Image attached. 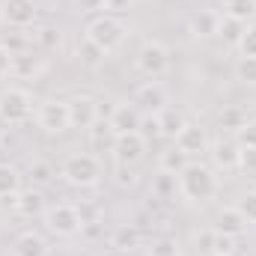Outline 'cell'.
Wrapping results in <instances>:
<instances>
[{
	"label": "cell",
	"instance_id": "obj_1",
	"mask_svg": "<svg viewBox=\"0 0 256 256\" xmlns=\"http://www.w3.org/2000/svg\"><path fill=\"white\" fill-rule=\"evenodd\" d=\"M176 185H179V194L191 202H206L218 194V176L208 164L202 161H188V167L176 176Z\"/></svg>",
	"mask_w": 256,
	"mask_h": 256
},
{
	"label": "cell",
	"instance_id": "obj_2",
	"mask_svg": "<svg viewBox=\"0 0 256 256\" xmlns=\"http://www.w3.org/2000/svg\"><path fill=\"white\" fill-rule=\"evenodd\" d=\"M60 176L72 188H96L102 182V176H104L102 158L92 155V152H74V155H68L63 161Z\"/></svg>",
	"mask_w": 256,
	"mask_h": 256
},
{
	"label": "cell",
	"instance_id": "obj_3",
	"mask_svg": "<svg viewBox=\"0 0 256 256\" xmlns=\"http://www.w3.org/2000/svg\"><path fill=\"white\" fill-rule=\"evenodd\" d=\"M128 36V27L116 18V15H96L90 24H86V30H84V39H90L92 45H98L104 54H114L122 42H126Z\"/></svg>",
	"mask_w": 256,
	"mask_h": 256
},
{
	"label": "cell",
	"instance_id": "obj_4",
	"mask_svg": "<svg viewBox=\"0 0 256 256\" xmlns=\"http://www.w3.org/2000/svg\"><path fill=\"white\" fill-rule=\"evenodd\" d=\"M42 220H45V230L54 232L57 238H74V236L84 230V214H80V208L72 206V202L48 206L45 214H42Z\"/></svg>",
	"mask_w": 256,
	"mask_h": 256
},
{
	"label": "cell",
	"instance_id": "obj_5",
	"mask_svg": "<svg viewBox=\"0 0 256 256\" xmlns=\"http://www.w3.org/2000/svg\"><path fill=\"white\" fill-rule=\"evenodd\" d=\"M33 116V96L21 86H6L0 92V122L3 126H24Z\"/></svg>",
	"mask_w": 256,
	"mask_h": 256
},
{
	"label": "cell",
	"instance_id": "obj_6",
	"mask_svg": "<svg viewBox=\"0 0 256 256\" xmlns=\"http://www.w3.org/2000/svg\"><path fill=\"white\" fill-rule=\"evenodd\" d=\"M134 66H137V72L146 74L149 80H158L161 74L170 72V51H167V45L158 42V39H146V42L137 48Z\"/></svg>",
	"mask_w": 256,
	"mask_h": 256
},
{
	"label": "cell",
	"instance_id": "obj_7",
	"mask_svg": "<svg viewBox=\"0 0 256 256\" xmlns=\"http://www.w3.org/2000/svg\"><path fill=\"white\" fill-rule=\"evenodd\" d=\"M36 122L45 134H63L72 128L68 122V102L63 98H45L39 108H36Z\"/></svg>",
	"mask_w": 256,
	"mask_h": 256
},
{
	"label": "cell",
	"instance_id": "obj_8",
	"mask_svg": "<svg viewBox=\"0 0 256 256\" xmlns=\"http://www.w3.org/2000/svg\"><path fill=\"white\" fill-rule=\"evenodd\" d=\"M173 146L179 149V152H185L191 161H200L206 152H208V146H212V140H208V131L202 126H194V122H185V128L173 137Z\"/></svg>",
	"mask_w": 256,
	"mask_h": 256
},
{
	"label": "cell",
	"instance_id": "obj_9",
	"mask_svg": "<svg viewBox=\"0 0 256 256\" xmlns=\"http://www.w3.org/2000/svg\"><path fill=\"white\" fill-rule=\"evenodd\" d=\"M36 15H39L36 0H0V21L6 27L24 30L36 21Z\"/></svg>",
	"mask_w": 256,
	"mask_h": 256
},
{
	"label": "cell",
	"instance_id": "obj_10",
	"mask_svg": "<svg viewBox=\"0 0 256 256\" xmlns=\"http://www.w3.org/2000/svg\"><path fill=\"white\" fill-rule=\"evenodd\" d=\"M146 155V137L140 131H128V134H120L116 137V146H114V164H126V167H134L140 164Z\"/></svg>",
	"mask_w": 256,
	"mask_h": 256
},
{
	"label": "cell",
	"instance_id": "obj_11",
	"mask_svg": "<svg viewBox=\"0 0 256 256\" xmlns=\"http://www.w3.org/2000/svg\"><path fill=\"white\" fill-rule=\"evenodd\" d=\"M86 137H90V152L92 155H114V146H116V128L110 126V120H104V116H98L92 126L86 128Z\"/></svg>",
	"mask_w": 256,
	"mask_h": 256
},
{
	"label": "cell",
	"instance_id": "obj_12",
	"mask_svg": "<svg viewBox=\"0 0 256 256\" xmlns=\"http://www.w3.org/2000/svg\"><path fill=\"white\" fill-rule=\"evenodd\" d=\"M98 116H102V110H98V102L92 96H78V98L68 102V122H72V128H84L86 131Z\"/></svg>",
	"mask_w": 256,
	"mask_h": 256
},
{
	"label": "cell",
	"instance_id": "obj_13",
	"mask_svg": "<svg viewBox=\"0 0 256 256\" xmlns=\"http://www.w3.org/2000/svg\"><path fill=\"white\" fill-rule=\"evenodd\" d=\"M238 143L236 140H230V137H220V140H214L212 146H208V155H212V164L218 167V170H238Z\"/></svg>",
	"mask_w": 256,
	"mask_h": 256
},
{
	"label": "cell",
	"instance_id": "obj_14",
	"mask_svg": "<svg viewBox=\"0 0 256 256\" xmlns=\"http://www.w3.org/2000/svg\"><path fill=\"white\" fill-rule=\"evenodd\" d=\"M134 104L143 108V110H149V114H158V110L167 108V92H164V86L158 80H146L143 86H137Z\"/></svg>",
	"mask_w": 256,
	"mask_h": 256
},
{
	"label": "cell",
	"instance_id": "obj_15",
	"mask_svg": "<svg viewBox=\"0 0 256 256\" xmlns=\"http://www.w3.org/2000/svg\"><path fill=\"white\" fill-rule=\"evenodd\" d=\"M110 126L116 128V134H128V131H140V122H143V114L134 102H122L110 110Z\"/></svg>",
	"mask_w": 256,
	"mask_h": 256
},
{
	"label": "cell",
	"instance_id": "obj_16",
	"mask_svg": "<svg viewBox=\"0 0 256 256\" xmlns=\"http://www.w3.org/2000/svg\"><path fill=\"white\" fill-rule=\"evenodd\" d=\"M12 256H48V242L36 230H24L12 242Z\"/></svg>",
	"mask_w": 256,
	"mask_h": 256
},
{
	"label": "cell",
	"instance_id": "obj_17",
	"mask_svg": "<svg viewBox=\"0 0 256 256\" xmlns=\"http://www.w3.org/2000/svg\"><path fill=\"white\" fill-rule=\"evenodd\" d=\"M244 230H248V220L242 218V212H238L236 206H226V208H220V212L214 214V232H224V236L238 238Z\"/></svg>",
	"mask_w": 256,
	"mask_h": 256
},
{
	"label": "cell",
	"instance_id": "obj_18",
	"mask_svg": "<svg viewBox=\"0 0 256 256\" xmlns=\"http://www.w3.org/2000/svg\"><path fill=\"white\" fill-rule=\"evenodd\" d=\"M12 208L21 214V218H36V214H45V196L42 191H36V188H30V191H18L15 194V200H12Z\"/></svg>",
	"mask_w": 256,
	"mask_h": 256
},
{
	"label": "cell",
	"instance_id": "obj_19",
	"mask_svg": "<svg viewBox=\"0 0 256 256\" xmlns=\"http://www.w3.org/2000/svg\"><path fill=\"white\" fill-rule=\"evenodd\" d=\"M224 18L242 21V24H254L256 21V0H220Z\"/></svg>",
	"mask_w": 256,
	"mask_h": 256
},
{
	"label": "cell",
	"instance_id": "obj_20",
	"mask_svg": "<svg viewBox=\"0 0 256 256\" xmlns=\"http://www.w3.org/2000/svg\"><path fill=\"white\" fill-rule=\"evenodd\" d=\"M155 116H158V131H161V137H170V140H173V137L185 128V122H188L185 114L176 110V108H164V110H158Z\"/></svg>",
	"mask_w": 256,
	"mask_h": 256
},
{
	"label": "cell",
	"instance_id": "obj_21",
	"mask_svg": "<svg viewBox=\"0 0 256 256\" xmlns=\"http://www.w3.org/2000/svg\"><path fill=\"white\" fill-rule=\"evenodd\" d=\"M218 24H220V15L212 12V9H202L191 18V33L196 39H208V36H218Z\"/></svg>",
	"mask_w": 256,
	"mask_h": 256
},
{
	"label": "cell",
	"instance_id": "obj_22",
	"mask_svg": "<svg viewBox=\"0 0 256 256\" xmlns=\"http://www.w3.org/2000/svg\"><path fill=\"white\" fill-rule=\"evenodd\" d=\"M188 155L185 152H179L176 146H170V149H164L161 155H158V170L161 173H170V176H179L185 167H188Z\"/></svg>",
	"mask_w": 256,
	"mask_h": 256
},
{
	"label": "cell",
	"instance_id": "obj_23",
	"mask_svg": "<svg viewBox=\"0 0 256 256\" xmlns=\"http://www.w3.org/2000/svg\"><path fill=\"white\" fill-rule=\"evenodd\" d=\"M248 122V114L238 108V104H224L220 110H218V126L224 128V131H238V128Z\"/></svg>",
	"mask_w": 256,
	"mask_h": 256
},
{
	"label": "cell",
	"instance_id": "obj_24",
	"mask_svg": "<svg viewBox=\"0 0 256 256\" xmlns=\"http://www.w3.org/2000/svg\"><path fill=\"white\" fill-rule=\"evenodd\" d=\"M42 72V60L30 57V54H12V72L15 78H36Z\"/></svg>",
	"mask_w": 256,
	"mask_h": 256
},
{
	"label": "cell",
	"instance_id": "obj_25",
	"mask_svg": "<svg viewBox=\"0 0 256 256\" xmlns=\"http://www.w3.org/2000/svg\"><path fill=\"white\" fill-rule=\"evenodd\" d=\"M18 191H21V173H18V167L0 164V200L15 196Z\"/></svg>",
	"mask_w": 256,
	"mask_h": 256
},
{
	"label": "cell",
	"instance_id": "obj_26",
	"mask_svg": "<svg viewBox=\"0 0 256 256\" xmlns=\"http://www.w3.org/2000/svg\"><path fill=\"white\" fill-rule=\"evenodd\" d=\"M244 27H248V24H242V21H232V18H224V15H220L218 36H220L226 45H232V48H236V45L242 42V36H244Z\"/></svg>",
	"mask_w": 256,
	"mask_h": 256
},
{
	"label": "cell",
	"instance_id": "obj_27",
	"mask_svg": "<svg viewBox=\"0 0 256 256\" xmlns=\"http://www.w3.org/2000/svg\"><path fill=\"white\" fill-rule=\"evenodd\" d=\"M78 57H80V63H84V66L96 68V66L104 63V57H108V54H104L98 45H92L90 39H80V45H78Z\"/></svg>",
	"mask_w": 256,
	"mask_h": 256
},
{
	"label": "cell",
	"instance_id": "obj_28",
	"mask_svg": "<svg viewBox=\"0 0 256 256\" xmlns=\"http://www.w3.org/2000/svg\"><path fill=\"white\" fill-rule=\"evenodd\" d=\"M146 256H182V244L170 236L164 238H155L149 248H146Z\"/></svg>",
	"mask_w": 256,
	"mask_h": 256
},
{
	"label": "cell",
	"instance_id": "obj_29",
	"mask_svg": "<svg viewBox=\"0 0 256 256\" xmlns=\"http://www.w3.org/2000/svg\"><path fill=\"white\" fill-rule=\"evenodd\" d=\"M137 242H140V232H137L134 226H120V230L114 232V248H116V250H134Z\"/></svg>",
	"mask_w": 256,
	"mask_h": 256
},
{
	"label": "cell",
	"instance_id": "obj_30",
	"mask_svg": "<svg viewBox=\"0 0 256 256\" xmlns=\"http://www.w3.org/2000/svg\"><path fill=\"white\" fill-rule=\"evenodd\" d=\"M236 78L244 86H256V57H238L236 63Z\"/></svg>",
	"mask_w": 256,
	"mask_h": 256
},
{
	"label": "cell",
	"instance_id": "obj_31",
	"mask_svg": "<svg viewBox=\"0 0 256 256\" xmlns=\"http://www.w3.org/2000/svg\"><path fill=\"white\" fill-rule=\"evenodd\" d=\"M36 45H42L45 51H54V48L60 45V27H54V24L39 27V30H36Z\"/></svg>",
	"mask_w": 256,
	"mask_h": 256
},
{
	"label": "cell",
	"instance_id": "obj_32",
	"mask_svg": "<svg viewBox=\"0 0 256 256\" xmlns=\"http://www.w3.org/2000/svg\"><path fill=\"white\" fill-rule=\"evenodd\" d=\"M236 208L242 212V218L248 224H256V191H244L236 200Z\"/></svg>",
	"mask_w": 256,
	"mask_h": 256
},
{
	"label": "cell",
	"instance_id": "obj_33",
	"mask_svg": "<svg viewBox=\"0 0 256 256\" xmlns=\"http://www.w3.org/2000/svg\"><path fill=\"white\" fill-rule=\"evenodd\" d=\"M236 143L242 149H256V120H248L244 126L236 131Z\"/></svg>",
	"mask_w": 256,
	"mask_h": 256
},
{
	"label": "cell",
	"instance_id": "obj_34",
	"mask_svg": "<svg viewBox=\"0 0 256 256\" xmlns=\"http://www.w3.org/2000/svg\"><path fill=\"white\" fill-rule=\"evenodd\" d=\"M114 182H116L120 188H134L140 179H137L134 167H126V164H114Z\"/></svg>",
	"mask_w": 256,
	"mask_h": 256
},
{
	"label": "cell",
	"instance_id": "obj_35",
	"mask_svg": "<svg viewBox=\"0 0 256 256\" xmlns=\"http://www.w3.org/2000/svg\"><path fill=\"white\" fill-rule=\"evenodd\" d=\"M236 48H238L242 57H256V24H248L244 27V36H242V42Z\"/></svg>",
	"mask_w": 256,
	"mask_h": 256
},
{
	"label": "cell",
	"instance_id": "obj_36",
	"mask_svg": "<svg viewBox=\"0 0 256 256\" xmlns=\"http://www.w3.org/2000/svg\"><path fill=\"white\" fill-rule=\"evenodd\" d=\"M176 188H179V185H176V176H170V173H161V170H158V176H155V182H152V191L158 194V196H170Z\"/></svg>",
	"mask_w": 256,
	"mask_h": 256
},
{
	"label": "cell",
	"instance_id": "obj_37",
	"mask_svg": "<svg viewBox=\"0 0 256 256\" xmlns=\"http://www.w3.org/2000/svg\"><path fill=\"white\" fill-rule=\"evenodd\" d=\"M51 167L45 164V161H33L30 164V179H33V185H48L51 182Z\"/></svg>",
	"mask_w": 256,
	"mask_h": 256
},
{
	"label": "cell",
	"instance_id": "obj_38",
	"mask_svg": "<svg viewBox=\"0 0 256 256\" xmlns=\"http://www.w3.org/2000/svg\"><path fill=\"white\" fill-rule=\"evenodd\" d=\"M232 254H236V238L224 236V232H214V254L212 256H232Z\"/></svg>",
	"mask_w": 256,
	"mask_h": 256
},
{
	"label": "cell",
	"instance_id": "obj_39",
	"mask_svg": "<svg viewBox=\"0 0 256 256\" xmlns=\"http://www.w3.org/2000/svg\"><path fill=\"white\" fill-rule=\"evenodd\" d=\"M238 170L256 176V149H238Z\"/></svg>",
	"mask_w": 256,
	"mask_h": 256
},
{
	"label": "cell",
	"instance_id": "obj_40",
	"mask_svg": "<svg viewBox=\"0 0 256 256\" xmlns=\"http://www.w3.org/2000/svg\"><path fill=\"white\" fill-rule=\"evenodd\" d=\"M194 244H196V250H202V254H214V230H202V232H196L194 236Z\"/></svg>",
	"mask_w": 256,
	"mask_h": 256
},
{
	"label": "cell",
	"instance_id": "obj_41",
	"mask_svg": "<svg viewBox=\"0 0 256 256\" xmlns=\"http://www.w3.org/2000/svg\"><path fill=\"white\" fill-rule=\"evenodd\" d=\"M131 3L134 0H104V12L108 15H122V12L131 9Z\"/></svg>",
	"mask_w": 256,
	"mask_h": 256
},
{
	"label": "cell",
	"instance_id": "obj_42",
	"mask_svg": "<svg viewBox=\"0 0 256 256\" xmlns=\"http://www.w3.org/2000/svg\"><path fill=\"white\" fill-rule=\"evenodd\" d=\"M9 72H12V51L0 42V78L9 74Z\"/></svg>",
	"mask_w": 256,
	"mask_h": 256
},
{
	"label": "cell",
	"instance_id": "obj_43",
	"mask_svg": "<svg viewBox=\"0 0 256 256\" xmlns=\"http://www.w3.org/2000/svg\"><path fill=\"white\" fill-rule=\"evenodd\" d=\"M74 6L80 12H98V9H104V0H74Z\"/></svg>",
	"mask_w": 256,
	"mask_h": 256
}]
</instances>
